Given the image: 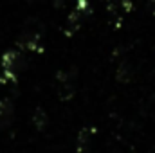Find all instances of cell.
I'll return each mask as SVG.
<instances>
[{
	"label": "cell",
	"mask_w": 155,
	"mask_h": 153,
	"mask_svg": "<svg viewBox=\"0 0 155 153\" xmlns=\"http://www.w3.org/2000/svg\"><path fill=\"white\" fill-rule=\"evenodd\" d=\"M22 65V56L20 52L16 50H7L4 56H2V67L4 70H11V72H16V69Z\"/></svg>",
	"instance_id": "1"
},
{
	"label": "cell",
	"mask_w": 155,
	"mask_h": 153,
	"mask_svg": "<svg viewBox=\"0 0 155 153\" xmlns=\"http://www.w3.org/2000/svg\"><path fill=\"white\" fill-rule=\"evenodd\" d=\"M45 121H47L45 112H43V110H36V114H35V122H36V126H38V128H41V126L45 124Z\"/></svg>",
	"instance_id": "3"
},
{
	"label": "cell",
	"mask_w": 155,
	"mask_h": 153,
	"mask_svg": "<svg viewBox=\"0 0 155 153\" xmlns=\"http://www.w3.org/2000/svg\"><path fill=\"white\" fill-rule=\"evenodd\" d=\"M13 119V105L9 99L0 101V126L9 124V121Z\"/></svg>",
	"instance_id": "2"
}]
</instances>
